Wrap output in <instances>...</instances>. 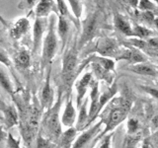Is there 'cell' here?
Listing matches in <instances>:
<instances>
[{
    "instance_id": "6da1fadb",
    "label": "cell",
    "mask_w": 158,
    "mask_h": 148,
    "mask_svg": "<svg viewBox=\"0 0 158 148\" xmlns=\"http://www.w3.org/2000/svg\"><path fill=\"white\" fill-rule=\"evenodd\" d=\"M132 103L128 99L123 97L118 99H112L107 104L105 110L102 111L103 113L101 121L105 125V128L99 137H102L108 134L109 132H112L118 125H121L127 118Z\"/></svg>"
},
{
    "instance_id": "7a4b0ae2",
    "label": "cell",
    "mask_w": 158,
    "mask_h": 148,
    "mask_svg": "<svg viewBox=\"0 0 158 148\" xmlns=\"http://www.w3.org/2000/svg\"><path fill=\"white\" fill-rule=\"evenodd\" d=\"M62 103V92L59 91L57 101L54 105L48 110L42 118V130L44 132V135L52 141H57L62 134V123L61 117H59Z\"/></svg>"
},
{
    "instance_id": "3957f363",
    "label": "cell",
    "mask_w": 158,
    "mask_h": 148,
    "mask_svg": "<svg viewBox=\"0 0 158 148\" xmlns=\"http://www.w3.org/2000/svg\"><path fill=\"white\" fill-rule=\"evenodd\" d=\"M49 25L48 32L44 38L43 46H42V60H41V68L44 70V68L52 64L54 56H56L58 49V36L56 30V16L49 17Z\"/></svg>"
},
{
    "instance_id": "277c9868",
    "label": "cell",
    "mask_w": 158,
    "mask_h": 148,
    "mask_svg": "<svg viewBox=\"0 0 158 148\" xmlns=\"http://www.w3.org/2000/svg\"><path fill=\"white\" fill-rule=\"evenodd\" d=\"M78 51L76 47H70L67 48L62 58L61 66V79L63 88L65 91H69L71 89L73 82L75 80L76 75L78 74Z\"/></svg>"
},
{
    "instance_id": "5b68a950",
    "label": "cell",
    "mask_w": 158,
    "mask_h": 148,
    "mask_svg": "<svg viewBox=\"0 0 158 148\" xmlns=\"http://www.w3.org/2000/svg\"><path fill=\"white\" fill-rule=\"evenodd\" d=\"M81 24H82V33L80 35V38H79V41L77 43L79 48L87 44L96 36L97 27H98V14L96 12L91 13L83 20Z\"/></svg>"
},
{
    "instance_id": "8992f818",
    "label": "cell",
    "mask_w": 158,
    "mask_h": 148,
    "mask_svg": "<svg viewBox=\"0 0 158 148\" xmlns=\"http://www.w3.org/2000/svg\"><path fill=\"white\" fill-rule=\"evenodd\" d=\"M95 51H97V53L100 54V56L117 60L121 53L122 47L118 46L115 39L110 38H101L98 39L96 43Z\"/></svg>"
},
{
    "instance_id": "52a82bcc",
    "label": "cell",
    "mask_w": 158,
    "mask_h": 148,
    "mask_svg": "<svg viewBox=\"0 0 158 148\" xmlns=\"http://www.w3.org/2000/svg\"><path fill=\"white\" fill-rule=\"evenodd\" d=\"M49 25V20L48 18L36 17L33 26V53L39 52L40 48L43 46V41L44 38V33L48 32Z\"/></svg>"
},
{
    "instance_id": "ba28073f",
    "label": "cell",
    "mask_w": 158,
    "mask_h": 148,
    "mask_svg": "<svg viewBox=\"0 0 158 148\" xmlns=\"http://www.w3.org/2000/svg\"><path fill=\"white\" fill-rule=\"evenodd\" d=\"M99 99H100L99 83L93 79L90 85V108H89V121L87 128L100 115V113H99Z\"/></svg>"
},
{
    "instance_id": "9c48e42d",
    "label": "cell",
    "mask_w": 158,
    "mask_h": 148,
    "mask_svg": "<svg viewBox=\"0 0 158 148\" xmlns=\"http://www.w3.org/2000/svg\"><path fill=\"white\" fill-rule=\"evenodd\" d=\"M103 125V121H100L97 123H95L93 126H91L90 128H87V130H84L80 135L78 137H76L75 141H74L73 145L71 148H84L88 143H90V141L95 137L99 131H100L101 127Z\"/></svg>"
},
{
    "instance_id": "30bf717a",
    "label": "cell",
    "mask_w": 158,
    "mask_h": 148,
    "mask_svg": "<svg viewBox=\"0 0 158 148\" xmlns=\"http://www.w3.org/2000/svg\"><path fill=\"white\" fill-rule=\"evenodd\" d=\"M54 92L51 85V69L48 70L46 82L44 84L41 93V108L42 110L48 111L54 105Z\"/></svg>"
},
{
    "instance_id": "8fae6325",
    "label": "cell",
    "mask_w": 158,
    "mask_h": 148,
    "mask_svg": "<svg viewBox=\"0 0 158 148\" xmlns=\"http://www.w3.org/2000/svg\"><path fill=\"white\" fill-rule=\"evenodd\" d=\"M31 28V24L27 17L19 18L9 27V35L14 41H19L24 36H26Z\"/></svg>"
},
{
    "instance_id": "7c38bea8",
    "label": "cell",
    "mask_w": 158,
    "mask_h": 148,
    "mask_svg": "<svg viewBox=\"0 0 158 148\" xmlns=\"http://www.w3.org/2000/svg\"><path fill=\"white\" fill-rule=\"evenodd\" d=\"M93 81L92 72H87L75 83L76 89V106L79 108L83 103V99L85 97L88 89L90 88L91 82Z\"/></svg>"
},
{
    "instance_id": "4fadbf2b",
    "label": "cell",
    "mask_w": 158,
    "mask_h": 148,
    "mask_svg": "<svg viewBox=\"0 0 158 148\" xmlns=\"http://www.w3.org/2000/svg\"><path fill=\"white\" fill-rule=\"evenodd\" d=\"M52 13L57 16L58 9L56 0H40L35 7V15L39 18H48Z\"/></svg>"
},
{
    "instance_id": "5bb4252c",
    "label": "cell",
    "mask_w": 158,
    "mask_h": 148,
    "mask_svg": "<svg viewBox=\"0 0 158 148\" xmlns=\"http://www.w3.org/2000/svg\"><path fill=\"white\" fill-rule=\"evenodd\" d=\"M117 60H127L131 64L142 63L146 61V57L140 51L135 47H122L121 54Z\"/></svg>"
},
{
    "instance_id": "9a60e30c",
    "label": "cell",
    "mask_w": 158,
    "mask_h": 148,
    "mask_svg": "<svg viewBox=\"0 0 158 148\" xmlns=\"http://www.w3.org/2000/svg\"><path fill=\"white\" fill-rule=\"evenodd\" d=\"M76 120H77V113L75 108L73 106L72 99L68 98L65 104V107H64L63 113L61 115V123L63 126L69 128L73 126Z\"/></svg>"
},
{
    "instance_id": "2e32d148",
    "label": "cell",
    "mask_w": 158,
    "mask_h": 148,
    "mask_svg": "<svg viewBox=\"0 0 158 148\" xmlns=\"http://www.w3.org/2000/svg\"><path fill=\"white\" fill-rule=\"evenodd\" d=\"M3 113V121L4 125L8 130L19 123V113L15 105H8L4 108Z\"/></svg>"
},
{
    "instance_id": "e0dca14e",
    "label": "cell",
    "mask_w": 158,
    "mask_h": 148,
    "mask_svg": "<svg viewBox=\"0 0 158 148\" xmlns=\"http://www.w3.org/2000/svg\"><path fill=\"white\" fill-rule=\"evenodd\" d=\"M88 101L89 98H86L81 104V106L79 107V113L76 120V126L75 128L77 131L85 130H87L88 121H89V112H88Z\"/></svg>"
},
{
    "instance_id": "ac0fdd59",
    "label": "cell",
    "mask_w": 158,
    "mask_h": 148,
    "mask_svg": "<svg viewBox=\"0 0 158 148\" xmlns=\"http://www.w3.org/2000/svg\"><path fill=\"white\" fill-rule=\"evenodd\" d=\"M130 71L143 76H150V77H158V69L154 66L147 64L145 62L131 64L130 67H127Z\"/></svg>"
},
{
    "instance_id": "d6986e66",
    "label": "cell",
    "mask_w": 158,
    "mask_h": 148,
    "mask_svg": "<svg viewBox=\"0 0 158 148\" xmlns=\"http://www.w3.org/2000/svg\"><path fill=\"white\" fill-rule=\"evenodd\" d=\"M57 27H56V32L57 36L60 39L61 43V51L65 47L68 33H69V22L66 17H63L61 15H57Z\"/></svg>"
},
{
    "instance_id": "ffe728a7",
    "label": "cell",
    "mask_w": 158,
    "mask_h": 148,
    "mask_svg": "<svg viewBox=\"0 0 158 148\" xmlns=\"http://www.w3.org/2000/svg\"><path fill=\"white\" fill-rule=\"evenodd\" d=\"M31 53L27 49H21L14 56V65L18 70H26L31 65Z\"/></svg>"
},
{
    "instance_id": "44dd1931",
    "label": "cell",
    "mask_w": 158,
    "mask_h": 148,
    "mask_svg": "<svg viewBox=\"0 0 158 148\" xmlns=\"http://www.w3.org/2000/svg\"><path fill=\"white\" fill-rule=\"evenodd\" d=\"M77 130L75 127H69L65 131L62 132V134L57 140V147L58 148H71L74 141L76 139Z\"/></svg>"
},
{
    "instance_id": "7402d4cb",
    "label": "cell",
    "mask_w": 158,
    "mask_h": 148,
    "mask_svg": "<svg viewBox=\"0 0 158 148\" xmlns=\"http://www.w3.org/2000/svg\"><path fill=\"white\" fill-rule=\"evenodd\" d=\"M114 25H115L116 29L118 30V31L125 35V36L135 37L133 30H132V27L131 26V24L123 16H121L120 14H115V16H114Z\"/></svg>"
},
{
    "instance_id": "603a6c76",
    "label": "cell",
    "mask_w": 158,
    "mask_h": 148,
    "mask_svg": "<svg viewBox=\"0 0 158 148\" xmlns=\"http://www.w3.org/2000/svg\"><path fill=\"white\" fill-rule=\"evenodd\" d=\"M91 68H92V74H94L95 77H97L98 79L105 80L109 84H112L114 80V74L112 73V71L107 70L106 68L101 66L99 63L93 61L91 63Z\"/></svg>"
},
{
    "instance_id": "cb8c5ba5",
    "label": "cell",
    "mask_w": 158,
    "mask_h": 148,
    "mask_svg": "<svg viewBox=\"0 0 158 148\" xmlns=\"http://www.w3.org/2000/svg\"><path fill=\"white\" fill-rule=\"evenodd\" d=\"M117 92H118V87L116 84H113L107 91L101 94L100 99H99V113H101L104 110V108H105L107 106V104L114 98V96L116 95Z\"/></svg>"
},
{
    "instance_id": "d4e9b609",
    "label": "cell",
    "mask_w": 158,
    "mask_h": 148,
    "mask_svg": "<svg viewBox=\"0 0 158 148\" xmlns=\"http://www.w3.org/2000/svg\"><path fill=\"white\" fill-rule=\"evenodd\" d=\"M0 86L2 87V89L5 92H7L11 96L14 95L15 92L14 84L11 80V78L7 74V72L2 67H0Z\"/></svg>"
},
{
    "instance_id": "484cf974",
    "label": "cell",
    "mask_w": 158,
    "mask_h": 148,
    "mask_svg": "<svg viewBox=\"0 0 158 148\" xmlns=\"http://www.w3.org/2000/svg\"><path fill=\"white\" fill-rule=\"evenodd\" d=\"M133 30V34H135V37L138 38L142 41H147V39H151L153 32L148 28L142 26V25H135L132 27Z\"/></svg>"
},
{
    "instance_id": "4316f807",
    "label": "cell",
    "mask_w": 158,
    "mask_h": 148,
    "mask_svg": "<svg viewBox=\"0 0 158 148\" xmlns=\"http://www.w3.org/2000/svg\"><path fill=\"white\" fill-rule=\"evenodd\" d=\"M69 7H70L72 14H73V17L75 18V20L77 21L78 24H80V18H81V15L83 12V3H82V0H66Z\"/></svg>"
},
{
    "instance_id": "83f0119b",
    "label": "cell",
    "mask_w": 158,
    "mask_h": 148,
    "mask_svg": "<svg viewBox=\"0 0 158 148\" xmlns=\"http://www.w3.org/2000/svg\"><path fill=\"white\" fill-rule=\"evenodd\" d=\"M93 62H97L100 64L101 66H103L104 68H106L107 70L113 71L114 68H115V59L112 58H108V57H104V56H94L92 58Z\"/></svg>"
},
{
    "instance_id": "f1b7e54d",
    "label": "cell",
    "mask_w": 158,
    "mask_h": 148,
    "mask_svg": "<svg viewBox=\"0 0 158 148\" xmlns=\"http://www.w3.org/2000/svg\"><path fill=\"white\" fill-rule=\"evenodd\" d=\"M141 139V133L137 132L135 134H127L123 141V148H135Z\"/></svg>"
},
{
    "instance_id": "f546056e",
    "label": "cell",
    "mask_w": 158,
    "mask_h": 148,
    "mask_svg": "<svg viewBox=\"0 0 158 148\" xmlns=\"http://www.w3.org/2000/svg\"><path fill=\"white\" fill-rule=\"evenodd\" d=\"M56 5H57V9H58V15H61L63 17H66L67 19L68 18H71L74 20V22H75V26L78 28L80 25L77 23V21L74 18H72L70 16V13H69V10H68V6L65 2V0H56Z\"/></svg>"
},
{
    "instance_id": "4dcf8cb0",
    "label": "cell",
    "mask_w": 158,
    "mask_h": 148,
    "mask_svg": "<svg viewBox=\"0 0 158 148\" xmlns=\"http://www.w3.org/2000/svg\"><path fill=\"white\" fill-rule=\"evenodd\" d=\"M137 8L140 11H151L153 12L156 10V4L154 2L150 1V0H138V6Z\"/></svg>"
},
{
    "instance_id": "1f68e13d",
    "label": "cell",
    "mask_w": 158,
    "mask_h": 148,
    "mask_svg": "<svg viewBox=\"0 0 158 148\" xmlns=\"http://www.w3.org/2000/svg\"><path fill=\"white\" fill-rule=\"evenodd\" d=\"M40 0H21L18 4V8L24 11H32L34 7L37 6Z\"/></svg>"
},
{
    "instance_id": "d6a6232c",
    "label": "cell",
    "mask_w": 158,
    "mask_h": 148,
    "mask_svg": "<svg viewBox=\"0 0 158 148\" xmlns=\"http://www.w3.org/2000/svg\"><path fill=\"white\" fill-rule=\"evenodd\" d=\"M54 143L51 139H48L46 136L40 134L37 138L36 148H53Z\"/></svg>"
},
{
    "instance_id": "836d02e7",
    "label": "cell",
    "mask_w": 158,
    "mask_h": 148,
    "mask_svg": "<svg viewBox=\"0 0 158 148\" xmlns=\"http://www.w3.org/2000/svg\"><path fill=\"white\" fill-rule=\"evenodd\" d=\"M127 134H135V133L139 132V122L136 118H130L127 121Z\"/></svg>"
},
{
    "instance_id": "e575fe53",
    "label": "cell",
    "mask_w": 158,
    "mask_h": 148,
    "mask_svg": "<svg viewBox=\"0 0 158 148\" xmlns=\"http://www.w3.org/2000/svg\"><path fill=\"white\" fill-rule=\"evenodd\" d=\"M0 63L6 67H11L12 65V60L10 59L8 53L2 48H0Z\"/></svg>"
},
{
    "instance_id": "d590c367",
    "label": "cell",
    "mask_w": 158,
    "mask_h": 148,
    "mask_svg": "<svg viewBox=\"0 0 158 148\" xmlns=\"http://www.w3.org/2000/svg\"><path fill=\"white\" fill-rule=\"evenodd\" d=\"M7 148H21L20 146V141L17 140L11 133H8V137H7Z\"/></svg>"
},
{
    "instance_id": "8d00e7d4",
    "label": "cell",
    "mask_w": 158,
    "mask_h": 148,
    "mask_svg": "<svg viewBox=\"0 0 158 148\" xmlns=\"http://www.w3.org/2000/svg\"><path fill=\"white\" fill-rule=\"evenodd\" d=\"M146 140L153 148H158V130L154 131L152 134H150L149 137L146 138Z\"/></svg>"
},
{
    "instance_id": "74e56055",
    "label": "cell",
    "mask_w": 158,
    "mask_h": 148,
    "mask_svg": "<svg viewBox=\"0 0 158 148\" xmlns=\"http://www.w3.org/2000/svg\"><path fill=\"white\" fill-rule=\"evenodd\" d=\"M113 136V132H110L109 134H106L102 143L99 146V148H111V139Z\"/></svg>"
},
{
    "instance_id": "f35d334b",
    "label": "cell",
    "mask_w": 158,
    "mask_h": 148,
    "mask_svg": "<svg viewBox=\"0 0 158 148\" xmlns=\"http://www.w3.org/2000/svg\"><path fill=\"white\" fill-rule=\"evenodd\" d=\"M141 89L143 91H145L147 94H149L150 96H152L154 99L158 100V89H155V88H152V87H149V86H140Z\"/></svg>"
},
{
    "instance_id": "ab89813d",
    "label": "cell",
    "mask_w": 158,
    "mask_h": 148,
    "mask_svg": "<svg viewBox=\"0 0 158 148\" xmlns=\"http://www.w3.org/2000/svg\"><path fill=\"white\" fill-rule=\"evenodd\" d=\"M141 18L144 20V21H146V22H152L153 23V21H154V19H155V17H154V13L153 12H151V11H144V12H142V14H141Z\"/></svg>"
},
{
    "instance_id": "60d3db41",
    "label": "cell",
    "mask_w": 158,
    "mask_h": 148,
    "mask_svg": "<svg viewBox=\"0 0 158 148\" xmlns=\"http://www.w3.org/2000/svg\"><path fill=\"white\" fill-rule=\"evenodd\" d=\"M7 137H8V133L5 131L4 126L0 125V143L3 142L4 140H7Z\"/></svg>"
},
{
    "instance_id": "b9f144b4",
    "label": "cell",
    "mask_w": 158,
    "mask_h": 148,
    "mask_svg": "<svg viewBox=\"0 0 158 148\" xmlns=\"http://www.w3.org/2000/svg\"><path fill=\"white\" fill-rule=\"evenodd\" d=\"M127 4L131 5V7L133 8H137L138 6V0H123Z\"/></svg>"
},
{
    "instance_id": "7bdbcfd3",
    "label": "cell",
    "mask_w": 158,
    "mask_h": 148,
    "mask_svg": "<svg viewBox=\"0 0 158 148\" xmlns=\"http://www.w3.org/2000/svg\"><path fill=\"white\" fill-rule=\"evenodd\" d=\"M152 125H153V127H154L156 130H158V116H156L155 117H153Z\"/></svg>"
},
{
    "instance_id": "ee69618b",
    "label": "cell",
    "mask_w": 158,
    "mask_h": 148,
    "mask_svg": "<svg viewBox=\"0 0 158 148\" xmlns=\"http://www.w3.org/2000/svg\"><path fill=\"white\" fill-rule=\"evenodd\" d=\"M0 22H1V24L3 25L4 27H6V28H8V27H9L8 22H7L6 20H5V19L2 17V15H1V14H0Z\"/></svg>"
},
{
    "instance_id": "f6af8a7d",
    "label": "cell",
    "mask_w": 158,
    "mask_h": 148,
    "mask_svg": "<svg viewBox=\"0 0 158 148\" xmlns=\"http://www.w3.org/2000/svg\"><path fill=\"white\" fill-rule=\"evenodd\" d=\"M140 148H153L150 144H149V143H148V141L145 139L144 140V142H143L142 143V145H141V147Z\"/></svg>"
},
{
    "instance_id": "bcb514c9",
    "label": "cell",
    "mask_w": 158,
    "mask_h": 148,
    "mask_svg": "<svg viewBox=\"0 0 158 148\" xmlns=\"http://www.w3.org/2000/svg\"><path fill=\"white\" fill-rule=\"evenodd\" d=\"M153 24H154V27L156 28V30L158 31V17H155L154 21H153Z\"/></svg>"
},
{
    "instance_id": "7dc6e473",
    "label": "cell",
    "mask_w": 158,
    "mask_h": 148,
    "mask_svg": "<svg viewBox=\"0 0 158 148\" xmlns=\"http://www.w3.org/2000/svg\"><path fill=\"white\" fill-rule=\"evenodd\" d=\"M5 107H6V105H5V104L1 101V100H0V110H1V111H3L4 110V108Z\"/></svg>"
},
{
    "instance_id": "c3c4849f",
    "label": "cell",
    "mask_w": 158,
    "mask_h": 148,
    "mask_svg": "<svg viewBox=\"0 0 158 148\" xmlns=\"http://www.w3.org/2000/svg\"><path fill=\"white\" fill-rule=\"evenodd\" d=\"M153 2H154L156 5H158V0H153Z\"/></svg>"
}]
</instances>
